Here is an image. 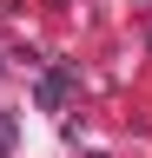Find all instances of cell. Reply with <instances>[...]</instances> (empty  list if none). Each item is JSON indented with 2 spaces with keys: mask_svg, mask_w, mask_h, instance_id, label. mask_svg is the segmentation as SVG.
Returning <instances> with one entry per match:
<instances>
[{
  "mask_svg": "<svg viewBox=\"0 0 152 158\" xmlns=\"http://www.w3.org/2000/svg\"><path fill=\"white\" fill-rule=\"evenodd\" d=\"M66 92H73V73H66V66H53V73L40 79V106H46V112H60V106H66Z\"/></svg>",
  "mask_w": 152,
  "mask_h": 158,
  "instance_id": "1",
  "label": "cell"
},
{
  "mask_svg": "<svg viewBox=\"0 0 152 158\" xmlns=\"http://www.w3.org/2000/svg\"><path fill=\"white\" fill-rule=\"evenodd\" d=\"M7 152H13V118L0 112V158H7Z\"/></svg>",
  "mask_w": 152,
  "mask_h": 158,
  "instance_id": "2",
  "label": "cell"
}]
</instances>
